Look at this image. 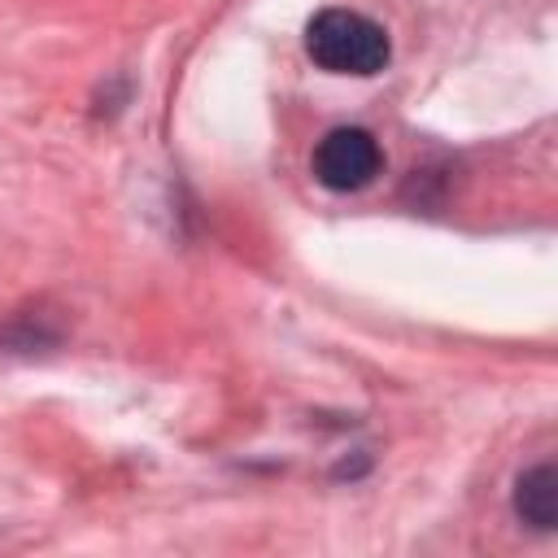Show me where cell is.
Masks as SVG:
<instances>
[{
    "instance_id": "4",
    "label": "cell",
    "mask_w": 558,
    "mask_h": 558,
    "mask_svg": "<svg viewBox=\"0 0 558 558\" xmlns=\"http://www.w3.org/2000/svg\"><path fill=\"white\" fill-rule=\"evenodd\" d=\"M57 340H61V327L48 314H39V310H35V318L31 314H17L0 331V344H9V353H35V349H48Z\"/></svg>"
},
{
    "instance_id": "1",
    "label": "cell",
    "mask_w": 558,
    "mask_h": 558,
    "mask_svg": "<svg viewBox=\"0 0 558 558\" xmlns=\"http://www.w3.org/2000/svg\"><path fill=\"white\" fill-rule=\"evenodd\" d=\"M305 52L314 57V65L331 70V74H379L392 57L388 31L353 9H323L310 17L305 26Z\"/></svg>"
},
{
    "instance_id": "2",
    "label": "cell",
    "mask_w": 558,
    "mask_h": 558,
    "mask_svg": "<svg viewBox=\"0 0 558 558\" xmlns=\"http://www.w3.org/2000/svg\"><path fill=\"white\" fill-rule=\"evenodd\" d=\"M384 166L379 140L362 126H336L314 148V179L331 192H357L366 187Z\"/></svg>"
},
{
    "instance_id": "3",
    "label": "cell",
    "mask_w": 558,
    "mask_h": 558,
    "mask_svg": "<svg viewBox=\"0 0 558 558\" xmlns=\"http://www.w3.org/2000/svg\"><path fill=\"white\" fill-rule=\"evenodd\" d=\"M514 514L527 527H536V532L554 527V466L549 462H541V466L519 475V484H514Z\"/></svg>"
}]
</instances>
